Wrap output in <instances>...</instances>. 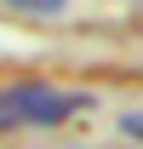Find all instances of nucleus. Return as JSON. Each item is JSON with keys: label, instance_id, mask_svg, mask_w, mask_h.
Instances as JSON below:
<instances>
[{"label": "nucleus", "instance_id": "1", "mask_svg": "<svg viewBox=\"0 0 143 149\" xmlns=\"http://www.w3.org/2000/svg\"><path fill=\"white\" fill-rule=\"evenodd\" d=\"M86 109L80 92H63L52 80H6L0 86V132H46V126H63Z\"/></svg>", "mask_w": 143, "mask_h": 149}, {"label": "nucleus", "instance_id": "3", "mask_svg": "<svg viewBox=\"0 0 143 149\" xmlns=\"http://www.w3.org/2000/svg\"><path fill=\"white\" fill-rule=\"evenodd\" d=\"M120 138L143 143V109H126V115H120Z\"/></svg>", "mask_w": 143, "mask_h": 149}, {"label": "nucleus", "instance_id": "2", "mask_svg": "<svg viewBox=\"0 0 143 149\" xmlns=\"http://www.w3.org/2000/svg\"><path fill=\"white\" fill-rule=\"evenodd\" d=\"M0 6H12L23 17H63L69 12V0H0Z\"/></svg>", "mask_w": 143, "mask_h": 149}]
</instances>
